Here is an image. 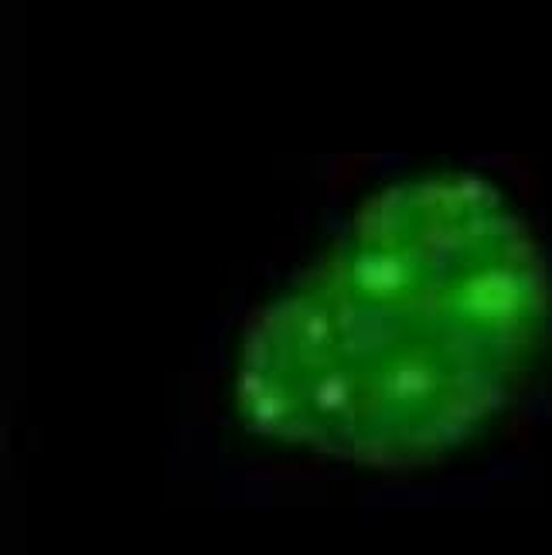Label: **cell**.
Returning a JSON list of instances; mask_svg holds the SVG:
<instances>
[{"mask_svg": "<svg viewBox=\"0 0 552 555\" xmlns=\"http://www.w3.org/2000/svg\"><path fill=\"white\" fill-rule=\"evenodd\" d=\"M549 273L488 181L382 188L262 307L239 351L259 437L362 467H416L509 402L545 334Z\"/></svg>", "mask_w": 552, "mask_h": 555, "instance_id": "cell-1", "label": "cell"}]
</instances>
